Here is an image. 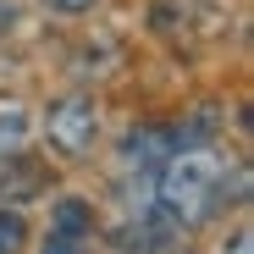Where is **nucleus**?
<instances>
[{
    "label": "nucleus",
    "mask_w": 254,
    "mask_h": 254,
    "mask_svg": "<svg viewBox=\"0 0 254 254\" xmlns=\"http://www.w3.org/2000/svg\"><path fill=\"white\" fill-rule=\"evenodd\" d=\"M221 254H227V249H221ZM232 254H254V249H249V232H238V238H232Z\"/></svg>",
    "instance_id": "8"
},
{
    "label": "nucleus",
    "mask_w": 254,
    "mask_h": 254,
    "mask_svg": "<svg viewBox=\"0 0 254 254\" xmlns=\"http://www.w3.org/2000/svg\"><path fill=\"white\" fill-rule=\"evenodd\" d=\"M56 227H72V232H89V210H83L77 199H61V204H56Z\"/></svg>",
    "instance_id": "6"
},
{
    "label": "nucleus",
    "mask_w": 254,
    "mask_h": 254,
    "mask_svg": "<svg viewBox=\"0 0 254 254\" xmlns=\"http://www.w3.org/2000/svg\"><path fill=\"white\" fill-rule=\"evenodd\" d=\"M221 188V160L204 155V149H172L160 166V188H155V204L166 210L172 221L183 227H199L210 210H216V193Z\"/></svg>",
    "instance_id": "1"
},
{
    "label": "nucleus",
    "mask_w": 254,
    "mask_h": 254,
    "mask_svg": "<svg viewBox=\"0 0 254 254\" xmlns=\"http://www.w3.org/2000/svg\"><path fill=\"white\" fill-rule=\"evenodd\" d=\"M45 6H50V11H89L94 0H45Z\"/></svg>",
    "instance_id": "7"
},
{
    "label": "nucleus",
    "mask_w": 254,
    "mask_h": 254,
    "mask_svg": "<svg viewBox=\"0 0 254 254\" xmlns=\"http://www.w3.org/2000/svg\"><path fill=\"white\" fill-rule=\"evenodd\" d=\"M94 105L89 100H61V105H50V116H45V133H50V144L61 149V155H83L94 144Z\"/></svg>",
    "instance_id": "2"
},
{
    "label": "nucleus",
    "mask_w": 254,
    "mask_h": 254,
    "mask_svg": "<svg viewBox=\"0 0 254 254\" xmlns=\"http://www.w3.org/2000/svg\"><path fill=\"white\" fill-rule=\"evenodd\" d=\"M172 133H160V127H144V133H133L127 138V166H138V172H149V166H166V155H172Z\"/></svg>",
    "instance_id": "3"
},
{
    "label": "nucleus",
    "mask_w": 254,
    "mask_h": 254,
    "mask_svg": "<svg viewBox=\"0 0 254 254\" xmlns=\"http://www.w3.org/2000/svg\"><path fill=\"white\" fill-rule=\"evenodd\" d=\"M39 254H89V232H72V227H50V238L39 243Z\"/></svg>",
    "instance_id": "4"
},
{
    "label": "nucleus",
    "mask_w": 254,
    "mask_h": 254,
    "mask_svg": "<svg viewBox=\"0 0 254 254\" xmlns=\"http://www.w3.org/2000/svg\"><path fill=\"white\" fill-rule=\"evenodd\" d=\"M22 238H28L22 216H11V210H0V254H22Z\"/></svg>",
    "instance_id": "5"
}]
</instances>
